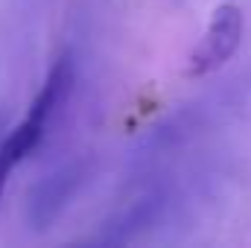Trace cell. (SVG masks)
I'll return each instance as SVG.
<instances>
[{"mask_svg": "<svg viewBox=\"0 0 251 248\" xmlns=\"http://www.w3.org/2000/svg\"><path fill=\"white\" fill-rule=\"evenodd\" d=\"M70 88H73V59H70V53H62L53 62L44 85L35 94V99L29 102L24 120L15 125L6 137H0V196L6 190V181H9L12 170L21 161H26L38 149V143L44 140L56 111L70 97Z\"/></svg>", "mask_w": 251, "mask_h": 248, "instance_id": "obj_1", "label": "cell"}, {"mask_svg": "<svg viewBox=\"0 0 251 248\" xmlns=\"http://www.w3.org/2000/svg\"><path fill=\"white\" fill-rule=\"evenodd\" d=\"M79 184V170H62L50 178H44L41 184L29 193V222L32 228H47L67 204V198L73 196V190Z\"/></svg>", "mask_w": 251, "mask_h": 248, "instance_id": "obj_3", "label": "cell"}, {"mask_svg": "<svg viewBox=\"0 0 251 248\" xmlns=\"http://www.w3.org/2000/svg\"><path fill=\"white\" fill-rule=\"evenodd\" d=\"M240 44H243V9L234 3H222L213 12L204 35L199 38V44L190 53L187 76L201 79V76L216 73L219 67H225L234 59Z\"/></svg>", "mask_w": 251, "mask_h": 248, "instance_id": "obj_2", "label": "cell"}]
</instances>
